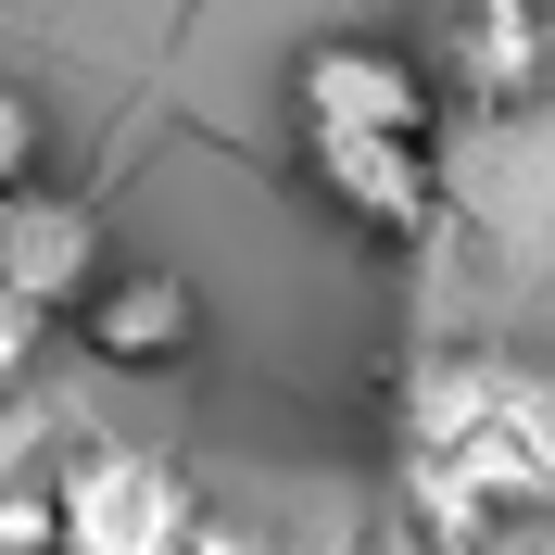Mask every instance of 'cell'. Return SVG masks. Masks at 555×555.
<instances>
[{"label": "cell", "mask_w": 555, "mask_h": 555, "mask_svg": "<svg viewBox=\"0 0 555 555\" xmlns=\"http://www.w3.org/2000/svg\"><path fill=\"white\" fill-rule=\"evenodd\" d=\"M291 165L366 253L442 228V76L379 26H328L291 64Z\"/></svg>", "instance_id": "obj_1"}, {"label": "cell", "mask_w": 555, "mask_h": 555, "mask_svg": "<svg viewBox=\"0 0 555 555\" xmlns=\"http://www.w3.org/2000/svg\"><path fill=\"white\" fill-rule=\"evenodd\" d=\"M391 480L429 543L480 555L492 530L555 518V366L530 353H429L391 404Z\"/></svg>", "instance_id": "obj_2"}, {"label": "cell", "mask_w": 555, "mask_h": 555, "mask_svg": "<svg viewBox=\"0 0 555 555\" xmlns=\"http://www.w3.org/2000/svg\"><path fill=\"white\" fill-rule=\"evenodd\" d=\"M38 555H190L203 543V492L190 467L127 429H76L51 454V480H38Z\"/></svg>", "instance_id": "obj_3"}, {"label": "cell", "mask_w": 555, "mask_h": 555, "mask_svg": "<svg viewBox=\"0 0 555 555\" xmlns=\"http://www.w3.org/2000/svg\"><path fill=\"white\" fill-rule=\"evenodd\" d=\"M64 328L102 353V366L152 379V366H190V353H203V291H190L177 266H102L64 304Z\"/></svg>", "instance_id": "obj_4"}, {"label": "cell", "mask_w": 555, "mask_h": 555, "mask_svg": "<svg viewBox=\"0 0 555 555\" xmlns=\"http://www.w3.org/2000/svg\"><path fill=\"white\" fill-rule=\"evenodd\" d=\"M102 266H114L102 203H76L64 177H13V190H0V278H13L38 315H64Z\"/></svg>", "instance_id": "obj_5"}, {"label": "cell", "mask_w": 555, "mask_h": 555, "mask_svg": "<svg viewBox=\"0 0 555 555\" xmlns=\"http://www.w3.org/2000/svg\"><path fill=\"white\" fill-rule=\"evenodd\" d=\"M555 76V0H454V89L467 114H518Z\"/></svg>", "instance_id": "obj_6"}, {"label": "cell", "mask_w": 555, "mask_h": 555, "mask_svg": "<svg viewBox=\"0 0 555 555\" xmlns=\"http://www.w3.org/2000/svg\"><path fill=\"white\" fill-rule=\"evenodd\" d=\"M13 177H51V114H38L26 76H0V190Z\"/></svg>", "instance_id": "obj_7"}, {"label": "cell", "mask_w": 555, "mask_h": 555, "mask_svg": "<svg viewBox=\"0 0 555 555\" xmlns=\"http://www.w3.org/2000/svg\"><path fill=\"white\" fill-rule=\"evenodd\" d=\"M38 353H51V315H38L26 291H13V278H0V404H13V391L38 379Z\"/></svg>", "instance_id": "obj_8"}]
</instances>
